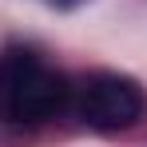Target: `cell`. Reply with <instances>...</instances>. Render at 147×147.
<instances>
[{"mask_svg": "<svg viewBox=\"0 0 147 147\" xmlns=\"http://www.w3.org/2000/svg\"><path fill=\"white\" fill-rule=\"evenodd\" d=\"M68 103V80L40 56L8 48L0 56V107L12 123H44Z\"/></svg>", "mask_w": 147, "mask_h": 147, "instance_id": "cell-1", "label": "cell"}, {"mask_svg": "<svg viewBox=\"0 0 147 147\" xmlns=\"http://www.w3.org/2000/svg\"><path fill=\"white\" fill-rule=\"evenodd\" d=\"M80 115L92 131H123L143 115V92L127 76L99 72L80 92Z\"/></svg>", "mask_w": 147, "mask_h": 147, "instance_id": "cell-2", "label": "cell"}]
</instances>
